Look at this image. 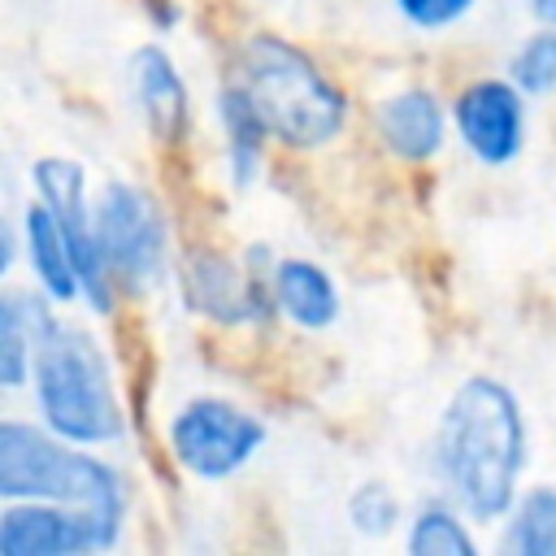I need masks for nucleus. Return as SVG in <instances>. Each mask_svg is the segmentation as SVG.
<instances>
[{
  "label": "nucleus",
  "mask_w": 556,
  "mask_h": 556,
  "mask_svg": "<svg viewBox=\"0 0 556 556\" xmlns=\"http://www.w3.org/2000/svg\"><path fill=\"white\" fill-rule=\"evenodd\" d=\"M130 513L61 504V500H4L0 556H91L122 543Z\"/></svg>",
  "instance_id": "6e6552de"
},
{
  "label": "nucleus",
  "mask_w": 556,
  "mask_h": 556,
  "mask_svg": "<svg viewBox=\"0 0 556 556\" xmlns=\"http://www.w3.org/2000/svg\"><path fill=\"white\" fill-rule=\"evenodd\" d=\"M530 9H534V17H539V22L556 26V0H530Z\"/></svg>",
  "instance_id": "5701e85b"
},
{
  "label": "nucleus",
  "mask_w": 556,
  "mask_h": 556,
  "mask_svg": "<svg viewBox=\"0 0 556 556\" xmlns=\"http://www.w3.org/2000/svg\"><path fill=\"white\" fill-rule=\"evenodd\" d=\"M226 83L243 91L269 139L291 152L334 143L352 117L348 91L317 65V56L274 30H252L235 43Z\"/></svg>",
  "instance_id": "f03ea898"
},
{
  "label": "nucleus",
  "mask_w": 556,
  "mask_h": 556,
  "mask_svg": "<svg viewBox=\"0 0 556 556\" xmlns=\"http://www.w3.org/2000/svg\"><path fill=\"white\" fill-rule=\"evenodd\" d=\"M530 465V421L508 382L495 374H469L443 400L430 469L473 521H504L521 495Z\"/></svg>",
  "instance_id": "f257e3e1"
},
{
  "label": "nucleus",
  "mask_w": 556,
  "mask_h": 556,
  "mask_svg": "<svg viewBox=\"0 0 556 556\" xmlns=\"http://www.w3.org/2000/svg\"><path fill=\"white\" fill-rule=\"evenodd\" d=\"M508 78L530 96H556V26L539 22L513 52H508Z\"/></svg>",
  "instance_id": "6ab92c4d"
},
{
  "label": "nucleus",
  "mask_w": 556,
  "mask_h": 556,
  "mask_svg": "<svg viewBox=\"0 0 556 556\" xmlns=\"http://www.w3.org/2000/svg\"><path fill=\"white\" fill-rule=\"evenodd\" d=\"M143 9H148V22H152L156 30H174V26L182 22L178 0H143Z\"/></svg>",
  "instance_id": "4be33fe9"
},
{
  "label": "nucleus",
  "mask_w": 556,
  "mask_h": 556,
  "mask_svg": "<svg viewBox=\"0 0 556 556\" xmlns=\"http://www.w3.org/2000/svg\"><path fill=\"white\" fill-rule=\"evenodd\" d=\"M52 326H56V313L39 287H4L0 295V382L4 391L30 387L35 361Z\"/></svg>",
  "instance_id": "4468645a"
},
{
  "label": "nucleus",
  "mask_w": 556,
  "mask_h": 556,
  "mask_svg": "<svg viewBox=\"0 0 556 556\" xmlns=\"http://www.w3.org/2000/svg\"><path fill=\"white\" fill-rule=\"evenodd\" d=\"M391 9L400 13L404 26H413L421 35H439V30L460 26L478 9V0H391Z\"/></svg>",
  "instance_id": "412c9836"
},
{
  "label": "nucleus",
  "mask_w": 556,
  "mask_h": 556,
  "mask_svg": "<svg viewBox=\"0 0 556 556\" xmlns=\"http://www.w3.org/2000/svg\"><path fill=\"white\" fill-rule=\"evenodd\" d=\"M469 513L452 495L421 500L404 521V552L413 556H473L478 539L469 530Z\"/></svg>",
  "instance_id": "f3484780"
},
{
  "label": "nucleus",
  "mask_w": 556,
  "mask_h": 556,
  "mask_svg": "<svg viewBox=\"0 0 556 556\" xmlns=\"http://www.w3.org/2000/svg\"><path fill=\"white\" fill-rule=\"evenodd\" d=\"M447 122H452L447 104L426 83L395 87L374 104V130H378L382 148L404 165L434 161L447 143Z\"/></svg>",
  "instance_id": "9b49d317"
},
{
  "label": "nucleus",
  "mask_w": 556,
  "mask_h": 556,
  "mask_svg": "<svg viewBox=\"0 0 556 556\" xmlns=\"http://www.w3.org/2000/svg\"><path fill=\"white\" fill-rule=\"evenodd\" d=\"M30 191L52 208L56 226L70 239V252L83 274V304L91 313H113L117 282L109 274V261L96 235V200L87 191V169L70 156H39L30 165Z\"/></svg>",
  "instance_id": "1a4fd4ad"
},
{
  "label": "nucleus",
  "mask_w": 556,
  "mask_h": 556,
  "mask_svg": "<svg viewBox=\"0 0 556 556\" xmlns=\"http://www.w3.org/2000/svg\"><path fill=\"white\" fill-rule=\"evenodd\" d=\"M30 400L35 417L70 443L109 447L126 434V408L109 352L87 326L56 317L30 374Z\"/></svg>",
  "instance_id": "7ed1b4c3"
},
{
  "label": "nucleus",
  "mask_w": 556,
  "mask_h": 556,
  "mask_svg": "<svg viewBox=\"0 0 556 556\" xmlns=\"http://www.w3.org/2000/svg\"><path fill=\"white\" fill-rule=\"evenodd\" d=\"M135 109L156 143H178L191 130V91L178 74V61L161 43H139L126 61Z\"/></svg>",
  "instance_id": "f8f14e48"
},
{
  "label": "nucleus",
  "mask_w": 556,
  "mask_h": 556,
  "mask_svg": "<svg viewBox=\"0 0 556 556\" xmlns=\"http://www.w3.org/2000/svg\"><path fill=\"white\" fill-rule=\"evenodd\" d=\"M0 495L4 500H61L130 513L126 473L96 456V447L70 443L39 417L0 421Z\"/></svg>",
  "instance_id": "20e7f679"
},
{
  "label": "nucleus",
  "mask_w": 556,
  "mask_h": 556,
  "mask_svg": "<svg viewBox=\"0 0 556 556\" xmlns=\"http://www.w3.org/2000/svg\"><path fill=\"white\" fill-rule=\"evenodd\" d=\"M343 513H348L352 530L365 534V539H387V534H395V530L408 521L400 495H395L391 482H382V478H365V482H356V486L348 491Z\"/></svg>",
  "instance_id": "aec40b11"
},
{
  "label": "nucleus",
  "mask_w": 556,
  "mask_h": 556,
  "mask_svg": "<svg viewBox=\"0 0 556 556\" xmlns=\"http://www.w3.org/2000/svg\"><path fill=\"white\" fill-rule=\"evenodd\" d=\"M265 439V421L226 395H191L165 421L169 456L195 482H226L243 473L261 456Z\"/></svg>",
  "instance_id": "39448f33"
},
{
  "label": "nucleus",
  "mask_w": 556,
  "mask_h": 556,
  "mask_svg": "<svg viewBox=\"0 0 556 556\" xmlns=\"http://www.w3.org/2000/svg\"><path fill=\"white\" fill-rule=\"evenodd\" d=\"M17 230H22V256H26V269H30V282L56 304V308H70L83 300V274H78V261L70 252V239L65 230L56 226L52 208L30 195L17 213Z\"/></svg>",
  "instance_id": "ddd939ff"
},
{
  "label": "nucleus",
  "mask_w": 556,
  "mask_h": 556,
  "mask_svg": "<svg viewBox=\"0 0 556 556\" xmlns=\"http://www.w3.org/2000/svg\"><path fill=\"white\" fill-rule=\"evenodd\" d=\"M526 91L504 74V78H473L456 91L452 100V130L460 139V148L491 169L513 165L526 152V135H530V109H526Z\"/></svg>",
  "instance_id": "9d476101"
},
{
  "label": "nucleus",
  "mask_w": 556,
  "mask_h": 556,
  "mask_svg": "<svg viewBox=\"0 0 556 556\" xmlns=\"http://www.w3.org/2000/svg\"><path fill=\"white\" fill-rule=\"evenodd\" d=\"M278 252H269L265 243H252L243 256H226L213 248H191L178 261V287H182V304L213 321V326H261L278 317L274 304V274Z\"/></svg>",
  "instance_id": "0eeeda50"
},
{
  "label": "nucleus",
  "mask_w": 556,
  "mask_h": 556,
  "mask_svg": "<svg viewBox=\"0 0 556 556\" xmlns=\"http://www.w3.org/2000/svg\"><path fill=\"white\" fill-rule=\"evenodd\" d=\"M500 552L556 556V482H539L517 495V504L500 521Z\"/></svg>",
  "instance_id": "a211bd4d"
},
{
  "label": "nucleus",
  "mask_w": 556,
  "mask_h": 556,
  "mask_svg": "<svg viewBox=\"0 0 556 556\" xmlns=\"http://www.w3.org/2000/svg\"><path fill=\"white\" fill-rule=\"evenodd\" d=\"M269 287H274L278 317L291 321L295 330H330L343 313V295H339L334 274L308 256H278Z\"/></svg>",
  "instance_id": "2eb2a0df"
},
{
  "label": "nucleus",
  "mask_w": 556,
  "mask_h": 556,
  "mask_svg": "<svg viewBox=\"0 0 556 556\" xmlns=\"http://www.w3.org/2000/svg\"><path fill=\"white\" fill-rule=\"evenodd\" d=\"M217 126H222V152H226V178L230 187L248 191L265 169V148L274 143L256 109L243 100L239 87L222 83L217 91Z\"/></svg>",
  "instance_id": "dca6fc26"
},
{
  "label": "nucleus",
  "mask_w": 556,
  "mask_h": 556,
  "mask_svg": "<svg viewBox=\"0 0 556 556\" xmlns=\"http://www.w3.org/2000/svg\"><path fill=\"white\" fill-rule=\"evenodd\" d=\"M96 235L117 291H148L165 278L174 243L161 200L126 178H109L96 195Z\"/></svg>",
  "instance_id": "423d86ee"
}]
</instances>
